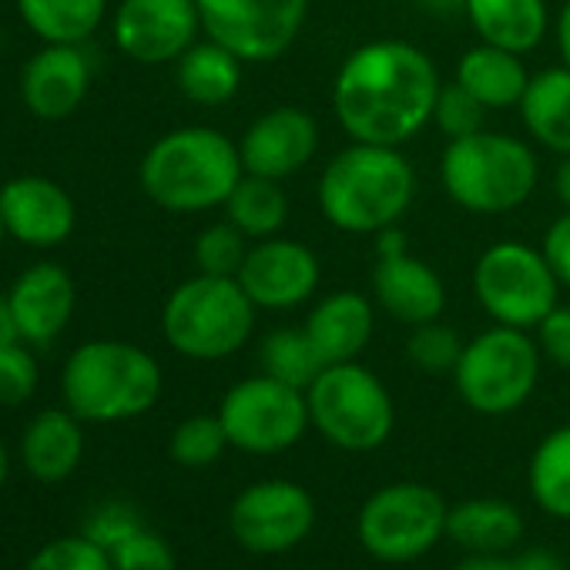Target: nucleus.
<instances>
[{
  "label": "nucleus",
  "instance_id": "f257e3e1",
  "mask_svg": "<svg viewBox=\"0 0 570 570\" xmlns=\"http://www.w3.org/2000/svg\"><path fill=\"white\" fill-rule=\"evenodd\" d=\"M443 81L433 58L403 38L366 41L333 81V111L353 141L403 148L430 121Z\"/></svg>",
  "mask_w": 570,
  "mask_h": 570
},
{
  "label": "nucleus",
  "instance_id": "f03ea898",
  "mask_svg": "<svg viewBox=\"0 0 570 570\" xmlns=\"http://www.w3.org/2000/svg\"><path fill=\"white\" fill-rule=\"evenodd\" d=\"M320 212L346 235H380L400 225L416 198V171L403 148L350 141L320 175Z\"/></svg>",
  "mask_w": 570,
  "mask_h": 570
},
{
  "label": "nucleus",
  "instance_id": "7ed1b4c3",
  "mask_svg": "<svg viewBox=\"0 0 570 570\" xmlns=\"http://www.w3.org/2000/svg\"><path fill=\"white\" fill-rule=\"evenodd\" d=\"M242 175L238 141L208 125H185L161 135L138 165L141 191L175 215L222 208Z\"/></svg>",
  "mask_w": 570,
  "mask_h": 570
},
{
  "label": "nucleus",
  "instance_id": "20e7f679",
  "mask_svg": "<svg viewBox=\"0 0 570 570\" xmlns=\"http://www.w3.org/2000/svg\"><path fill=\"white\" fill-rule=\"evenodd\" d=\"M540 181L537 151L503 131H476L446 141L440 155V185L453 205L470 215H507L530 202Z\"/></svg>",
  "mask_w": 570,
  "mask_h": 570
},
{
  "label": "nucleus",
  "instance_id": "39448f33",
  "mask_svg": "<svg viewBox=\"0 0 570 570\" xmlns=\"http://www.w3.org/2000/svg\"><path fill=\"white\" fill-rule=\"evenodd\" d=\"M158 360L121 340H91L78 346L61 373V393L78 420L118 423L148 413L161 396Z\"/></svg>",
  "mask_w": 570,
  "mask_h": 570
},
{
  "label": "nucleus",
  "instance_id": "423d86ee",
  "mask_svg": "<svg viewBox=\"0 0 570 570\" xmlns=\"http://www.w3.org/2000/svg\"><path fill=\"white\" fill-rule=\"evenodd\" d=\"M255 303L245 296L238 278L191 275L175 285L161 306L165 343L198 363H218L235 356L255 333Z\"/></svg>",
  "mask_w": 570,
  "mask_h": 570
},
{
  "label": "nucleus",
  "instance_id": "0eeeda50",
  "mask_svg": "<svg viewBox=\"0 0 570 570\" xmlns=\"http://www.w3.org/2000/svg\"><path fill=\"white\" fill-rule=\"evenodd\" d=\"M543 353L530 330L490 326L476 333L453 370L460 400L483 416H507L520 410L540 383Z\"/></svg>",
  "mask_w": 570,
  "mask_h": 570
},
{
  "label": "nucleus",
  "instance_id": "6e6552de",
  "mask_svg": "<svg viewBox=\"0 0 570 570\" xmlns=\"http://www.w3.org/2000/svg\"><path fill=\"white\" fill-rule=\"evenodd\" d=\"M313 426L340 450L370 453L383 446L396 426V406L383 380L353 363L326 366L306 390Z\"/></svg>",
  "mask_w": 570,
  "mask_h": 570
},
{
  "label": "nucleus",
  "instance_id": "1a4fd4ad",
  "mask_svg": "<svg viewBox=\"0 0 570 570\" xmlns=\"http://www.w3.org/2000/svg\"><path fill=\"white\" fill-rule=\"evenodd\" d=\"M563 285L547 265L540 245L503 238L480 252L473 265V296L480 309L513 330H537L557 306Z\"/></svg>",
  "mask_w": 570,
  "mask_h": 570
},
{
  "label": "nucleus",
  "instance_id": "9d476101",
  "mask_svg": "<svg viewBox=\"0 0 570 570\" xmlns=\"http://www.w3.org/2000/svg\"><path fill=\"white\" fill-rule=\"evenodd\" d=\"M218 420L228 443L255 456L285 453L313 426L306 390H296L268 373L235 383L218 406Z\"/></svg>",
  "mask_w": 570,
  "mask_h": 570
},
{
  "label": "nucleus",
  "instance_id": "9b49d317",
  "mask_svg": "<svg viewBox=\"0 0 570 570\" xmlns=\"http://www.w3.org/2000/svg\"><path fill=\"white\" fill-rule=\"evenodd\" d=\"M446 500L426 483H390L360 510V543L383 563H410L446 537Z\"/></svg>",
  "mask_w": 570,
  "mask_h": 570
},
{
  "label": "nucleus",
  "instance_id": "f8f14e48",
  "mask_svg": "<svg viewBox=\"0 0 570 570\" xmlns=\"http://www.w3.org/2000/svg\"><path fill=\"white\" fill-rule=\"evenodd\" d=\"M202 35L245 65H268L299 41L313 0H195Z\"/></svg>",
  "mask_w": 570,
  "mask_h": 570
},
{
  "label": "nucleus",
  "instance_id": "ddd939ff",
  "mask_svg": "<svg viewBox=\"0 0 570 570\" xmlns=\"http://www.w3.org/2000/svg\"><path fill=\"white\" fill-rule=\"evenodd\" d=\"M316 523V500L293 480H262L245 487L228 513L232 537L248 553H285L303 543Z\"/></svg>",
  "mask_w": 570,
  "mask_h": 570
},
{
  "label": "nucleus",
  "instance_id": "4468645a",
  "mask_svg": "<svg viewBox=\"0 0 570 570\" xmlns=\"http://www.w3.org/2000/svg\"><path fill=\"white\" fill-rule=\"evenodd\" d=\"M238 285L262 313H293L320 293V255L299 238H262L248 245Z\"/></svg>",
  "mask_w": 570,
  "mask_h": 570
},
{
  "label": "nucleus",
  "instance_id": "2eb2a0df",
  "mask_svg": "<svg viewBox=\"0 0 570 570\" xmlns=\"http://www.w3.org/2000/svg\"><path fill=\"white\" fill-rule=\"evenodd\" d=\"M202 35L195 0H121L111 18L115 48L135 65H175Z\"/></svg>",
  "mask_w": 570,
  "mask_h": 570
},
{
  "label": "nucleus",
  "instance_id": "dca6fc26",
  "mask_svg": "<svg viewBox=\"0 0 570 570\" xmlns=\"http://www.w3.org/2000/svg\"><path fill=\"white\" fill-rule=\"evenodd\" d=\"M320 121L299 105H275L262 111L238 138L242 168L248 175L285 181L299 175L320 151Z\"/></svg>",
  "mask_w": 570,
  "mask_h": 570
},
{
  "label": "nucleus",
  "instance_id": "f3484780",
  "mask_svg": "<svg viewBox=\"0 0 570 570\" xmlns=\"http://www.w3.org/2000/svg\"><path fill=\"white\" fill-rule=\"evenodd\" d=\"M0 222L28 248H55L71 238L78 208L65 185L45 175H21L0 185Z\"/></svg>",
  "mask_w": 570,
  "mask_h": 570
},
{
  "label": "nucleus",
  "instance_id": "a211bd4d",
  "mask_svg": "<svg viewBox=\"0 0 570 570\" xmlns=\"http://www.w3.org/2000/svg\"><path fill=\"white\" fill-rule=\"evenodd\" d=\"M8 303L18 326V340L28 346H51L75 316L78 289L65 265L35 262L14 278Z\"/></svg>",
  "mask_w": 570,
  "mask_h": 570
},
{
  "label": "nucleus",
  "instance_id": "6ab92c4d",
  "mask_svg": "<svg viewBox=\"0 0 570 570\" xmlns=\"http://www.w3.org/2000/svg\"><path fill=\"white\" fill-rule=\"evenodd\" d=\"M373 303L400 326L436 323L446 309V285L440 272L416 258L410 248L393 255H376L373 265Z\"/></svg>",
  "mask_w": 570,
  "mask_h": 570
},
{
  "label": "nucleus",
  "instance_id": "aec40b11",
  "mask_svg": "<svg viewBox=\"0 0 570 570\" xmlns=\"http://www.w3.org/2000/svg\"><path fill=\"white\" fill-rule=\"evenodd\" d=\"M91 88V58L81 45H45L21 75V98L41 121L71 118Z\"/></svg>",
  "mask_w": 570,
  "mask_h": 570
},
{
  "label": "nucleus",
  "instance_id": "412c9836",
  "mask_svg": "<svg viewBox=\"0 0 570 570\" xmlns=\"http://www.w3.org/2000/svg\"><path fill=\"white\" fill-rule=\"evenodd\" d=\"M306 336L326 366L353 363L363 356L376 333V303L356 289L326 293L306 316Z\"/></svg>",
  "mask_w": 570,
  "mask_h": 570
},
{
  "label": "nucleus",
  "instance_id": "4be33fe9",
  "mask_svg": "<svg viewBox=\"0 0 570 570\" xmlns=\"http://www.w3.org/2000/svg\"><path fill=\"white\" fill-rule=\"evenodd\" d=\"M463 18L483 45L530 55L550 31L547 0H466Z\"/></svg>",
  "mask_w": 570,
  "mask_h": 570
},
{
  "label": "nucleus",
  "instance_id": "5701e85b",
  "mask_svg": "<svg viewBox=\"0 0 570 570\" xmlns=\"http://www.w3.org/2000/svg\"><path fill=\"white\" fill-rule=\"evenodd\" d=\"M242 78H245V61L212 38L195 41L175 61V85L185 95V101L198 108L228 105L242 91Z\"/></svg>",
  "mask_w": 570,
  "mask_h": 570
},
{
  "label": "nucleus",
  "instance_id": "b1692460",
  "mask_svg": "<svg viewBox=\"0 0 570 570\" xmlns=\"http://www.w3.org/2000/svg\"><path fill=\"white\" fill-rule=\"evenodd\" d=\"M456 81L487 111H503V108L520 105V98L530 85V71L523 65V55H513V51L480 41L470 51H463V58L456 65Z\"/></svg>",
  "mask_w": 570,
  "mask_h": 570
},
{
  "label": "nucleus",
  "instance_id": "393cba45",
  "mask_svg": "<svg viewBox=\"0 0 570 570\" xmlns=\"http://www.w3.org/2000/svg\"><path fill=\"white\" fill-rule=\"evenodd\" d=\"M520 121L527 135L553 151L570 155V68H543L530 75V85L520 98Z\"/></svg>",
  "mask_w": 570,
  "mask_h": 570
},
{
  "label": "nucleus",
  "instance_id": "a878e982",
  "mask_svg": "<svg viewBox=\"0 0 570 570\" xmlns=\"http://www.w3.org/2000/svg\"><path fill=\"white\" fill-rule=\"evenodd\" d=\"M24 466L45 483L68 480L85 453V436L71 410H45L24 433Z\"/></svg>",
  "mask_w": 570,
  "mask_h": 570
},
{
  "label": "nucleus",
  "instance_id": "bb28decb",
  "mask_svg": "<svg viewBox=\"0 0 570 570\" xmlns=\"http://www.w3.org/2000/svg\"><path fill=\"white\" fill-rule=\"evenodd\" d=\"M523 533V517L513 503L497 497H476L446 513V537L473 553H503Z\"/></svg>",
  "mask_w": 570,
  "mask_h": 570
},
{
  "label": "nucleus",
  "instance_id": "cd10ccee",
  "mask_svg": "<svg viewBox=\"0 0 570 570\" xmlns=\"http://www.w3.org/2000/svg\"><path fill=\"white\" fill-rule=\"evenodd\" d=\"M18 11L45 45H85L101 28L108 0H18Z\"/></svg>",
  "mask_w": 570,
  "mask_h": 570
},
{
  "label": "nucleus",
  "instance_id": "c85d7f7f",
  "mask_svg": "<svg viewBox=\"0 0 570 570\" xmlns=\"http://www.w3.org/2000/svg\"><path fill=\"white\" fill-rule=\"evenodd\" d=\"M222 208H225V218L248 242L272 238L289 222V195L282 191V181L248 175V171L242 175V181L235 185V191L228 195Z\"/></svg>",
  "mask_w": 570,
  "mask_h": 570
},
{
  "label": "nucleus",
  "instance_id": "c756f323",
  "mask_svg": "<svg viewBox=\"0 0 570 570\" xmlns=\"http://www.w3.org/2000/svg\"><path fill=\"white\" fill-rule=\"evenodd\" d=\"M533 503L560 520H570V426H557L540 440L527 470Z\"/></svg>",
  "mask_w": 570,
  "mask_h": 570
},
{
  "label": "nucleus",
  "instance_id": "7c9ffc66",
  "mask_svg": "<svg viewBox=\"0 0 570 570\" xmlns=\"http://www.w3.org/2000/svg\"><path fill=\"white\" fill-rule=\"evenodd\" d=\"M258 366L262 373L289 383L296 390H309L316 383V376L326 370V363L320 360L316 346L309 343L306 330H272L262 346H258Z\"/></svg>",
  "mask_w": 570,
  "mask_h": 570
},
{
  "label": "nucleus",
  "instance_id": "2f4dec72",
  "mask_svg": "<svg viewBox=\"0 0 570 570\" xmlns=\"http://www.w3.org/2000/svg\"><path fill=\"white\" fill-rule=\"evenodd\" d=\"M228 436H225V426L218 420V413H198V416H188L175 426L171 433V460L188 466V470H198V466H212L222 453H225Z\"/></svg>",
  "mask_w": 570,
  "mask_h": 570
},
{
  "label": "nucleus",
  "instance_id": "473e14b6",
  "mask_svg": "<svg viewBox=\"0 0 570 570\" xmlns=\"http://www.w3.org/2000/svg\"><path fill=\"white\" fill-rule=\"evenodd\" d=\"M248 238L225 218V222H212L198 232L195 238V248H191V258H195V268L202 275H225V278H235L245 255H248Z\"/></svg>",
  "mask_w": 570,
  "mask_h": 570
},
{
  "label": "nucleus",
  "instance_id": "72a5a7b5",
  "mask_svg": "<svg viewBox=\"0 0 570 570\" xmlns=\"http://www.w3.org/2000/svg\"><path fill=\"white\" fill-rule=\"evenodd\" d=\"M463 340L453 326L446 323H423V326H413L410 336H406V360L420 370V373H430V376H443V373H453L456 363H460V353H463Z\"/></svg>",
  "mask_w": 570,
  "mask_h": 570
},
{
  "label": "nucleus",
  "instance_id": "f704fd0d",
  "mask_svg": "<svg viewBox=\"0 0 570 570\" xmlns=\"http://www.w3.org/2000/svg\"><path fill=\"white\" fill-rule=\"evenodd\" d=\"M487 108L453 78L450 85L440 88L436 95V108H433V125L453 141V138H466L487 128Z\"/></svg>",
  "mask_w": 570,
  "mask_h": 570
},
{
  "label": "nucleus",
  "instance_id": "c9c22d12",
  "mask_svg": "<svg viewBox=\"0 0 570 570\" xmlns=\"http://www.w3.org/2000/svg\"><path fill=\"white\" fill-rule=\"evenodd\" d=\"M28 570H115V560L91 537H65L48 543Z\"/></svg>",
  "mask_w": 570,
  "mask_h": 570
},
{
  "label": "nucleus",
  "instance_id": "e433bc0d",
  "mask_svg": "<svg viewBox=\"0 0 570 570\" xmlns=\"http://www.w3.org/2000/svg\"><path fill=\"white\" fill-rule=\"evenodd\" d=\"M38 390V360L28 343L14 340L0 346V403L18 406Z\"/></svg>",
  "mask_w": 570,
  "mask_h": 570
},
{
  "label": "nucleus",
  "instance_id": "4c0bfd02",
  "mask_svg": "<svg viewBox=\"0 0 570 570\" xmlns=\"http://www.w3.org/2000/svg\"><path fill=\"white\" fill-rule=\"evenodd\" d=\"M115 570H175L171 547L148 530H131L125 540L111 547Z\"/></svg>",
  "mask_w": 570,
  "mask_h": 570
},
{
  "label": "nucleus",
  "instance_id": "58836bf2",
  "mask_svg": "<svg viewBox=\"0 0 570 570\" xmlns=\"http://www.w3.org/2000/svg\"><path fill=\"white\" fill-rule=\"evenodd\" d=\"M537 333V346L543 353L547 363H553L557 370L570 373V306H553L550 316L533 330Z\"/></svg>",
  "mask_w": 570,
  "mask_h": 570
},
{
  "label": "nucleus",
  "instance_id": "ea45409f",
  "mask_svg": "<svg viewBox=\"0 0 570 570\" xmlns=\"http://www.w3.org/2000/svg\"><path fill=\"white\" fill-rule=\"evenodd\" d=\"M540 252L547 258V265L553 268L557 282L570 289V208H563L543 232L540 238Z\"/></svg>",
  "mask_w": 570,
  "mask_h": 570
},
{
  "label": "nucleus",
  "instance_id": "a19ab883",
  "mask_svg": "<svg viewBox=\"0 0 570 570\" xmlns=\"http://www.w3.org/2000/svg\"><path fill=\"white\" fill-rule=\"evenodd\" d=\"M513 570H563V563L550 550H527L513 560Z\"/></svg>",
  "mask_w": 570,
  "mask_h": 570
},
{
  "label": "nucleus",
  "instance_id": "79ce46f5",
  "mask_svg": "<svg viewBox=\"0 0 570 570\" xmlns=\"http://www.w3.org/2000/svg\"><path fill=\"white\" fill-rule=\"evenodd\" d=\"M553 35H557L560 61H563V68H570V0H563V8H560V14H557V28H553Z\"/></svg>",
  "mask_w": 570,
  "mask_h": 570
},
{
  "label": "nucleus",
  "instance_id": "37998d69",
  "mask_svg": "<svg viewBox=\"0 0 570 570\" xmlns=\"http://www.w3.org/2000/svg\"><path fill=\"white\" fill-rule=\"evenodd\" d=\"M453 570H513V563L497 553H473V557L460 560Z\"/></svg>",
  "mask_w": 570,
  "mask_h": 570
},
{
  "label": "nucleus",
  "instance_id": "c03bdc74",
  "mask_svg": "<svg viewBox=\"0 0 570 570\" xmlns=\"http://www.w3.org/2000/svg\"><path fill=\"white\" fill-rule=\"evenodd\" d=\"M413 4L426 14H436V18H453V14H463V4L466 0H413Z\"/></svg>",
  "mask_w": 570,
  "mask_h": 570
},
{
  "label": "nucleus",
  "instance_id": "a18cd8bd",
  "mask_svg": "<svg viewBox=\"0 0 570 570\" xmlns=\"http://www.w3.org/2000/svg\"><path fill=\"white\" fill-rule=\"evenodd\" d=\"M553 195L563 208H570V155H563L553 171Z\"/></svg>",
  "mask_w": 570,
  "mask_h": 570
},
{
  "label": "nucleus",
  "instance_id": "49530a36",
  "mask_svg": "<svg viewBox=\"0 0 570 570\" xmlns=\"http://www.w3.org/2000/svg\"><path fill=\"white\" fill-rule=\"evenodd\" d=\"M14 340H18V326L11 316V303H8V296H0V346H8Z\"/></svg>",
  "mask_w": 570,
  "mask_h": 570
},
{
  "label": "nucleus",
  "instance_id": "de8ad7c7",
  "mask_svg": "<svg viewBox=\"0 0 570 570\" xmlns=\"http://www.w3.org/2000/svg\"><path fill=\"white\" fill-rule=\"evenodd\" d=\"M8 480V450H4V440H0V487Z\"/></svg>",
  "mask_w": 570,
  "mask_h": 570
},
{
  "label": "nucleus",
  "instance_id": "09e8293b",
  "mask_svg": "<svg viewBox=\"0 0 570 570\" xmlns=\"http://www.w3.org/2000/svg\"><path fill=\"white\" fill-rule=\"evenodd\" d=\"M4 238H8V232H4V222H0V248H4Z\"/></svg>",
  "mask_w": 570,
  "mask_h": 570
}]
</instances>
